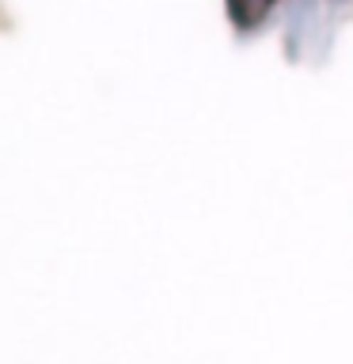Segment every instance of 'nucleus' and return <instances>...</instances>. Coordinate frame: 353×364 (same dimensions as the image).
<instances>
[{"mask_svg":"<svg viewBox=\"0 0 353 364\" xmlns=\"http://www.w3.org/2000/svg\"><path fill=\"white\" fill-rule=\"evenodd\" d=\"M228 8H232V19L239 27H255V23L266 16L270 0H228Z\"/></svg>","mask_w":353,"mask_h":364,"instance_id":"nucleus-1","label":"nucleus"}]
</instances>
